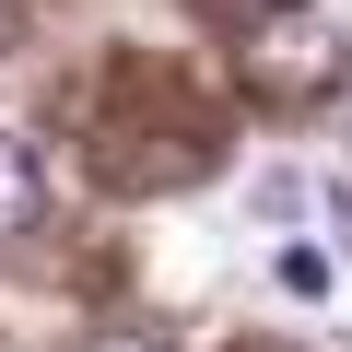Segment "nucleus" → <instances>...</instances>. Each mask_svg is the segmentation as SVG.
Segmentation results:
<instances>
[{"label": "nucleus", "instance_id": "1", "mask_svg": "<svg viewBox=\"0 0 352 352\" xmlns=\"http://www.w3.org/2000/svg\"><path fill=\"white\" fill-rule=\"evenodd\" d=\"M235 71H247V94H258V106H317V94H340V82H352V36H340V24H317L305 0H282V12H247Z\"/></svg>", "mask_w": 352, "mask_h": 352}, {"label": "nucleus", "instance_id": "2", "mask_svg": "<svg viewBox=\"0 0 352 352\" xmlns=\"http://www.w3.org/2000/svg\"><path fill=\"white\" fill-rule=\"evenodd\" d=\"M36 212H47V176H36V153L0 129V247L12 235H36Z\"/></svg>", "mask_w": 352, "mask_h": 352}, {"label": "nucleus", "instance_id": "3", "mask_svg": "<svg viewBox=\"0 0 352 352\" xmlns=\"http://www.w3.org/2000/svg\"><path fill=\"white\" fill-rule=\"evenodd\" d=\"M247 212H258V223H294V212H305V188H294V176H258V188H247Z\"/></svg>", "mask_w": 352, "mask_h": 352}, {"label": "nucleus", "instance_id": "4", "mask_svg": "<svg viewBox=\"0 0 352 352\" xmlns=\"http://www.w3.org/2000/svg\"><path fill=\"white\" fill-rule=\"evenodd\" d=\"M282 294H329V247H282Z\"/></svg>", "mask_w": 352, "mask_h": 352}, {"label": "nucleus", "instance_id": "5", "mask_svg": "<svg viewBox=\"0 0 352 352\" xmlns=\"http://www.w3.org/2000/svg\"><path fill=\"white\" fill-rule=\"evenodd\" d=\"M317 212H329V235H340V258H352V188H340V176L317 188Z\"/></svg>", "mask_w": 352, "mask_h": 352}, {"label": "nucleus", "instance_id": "6", "mask_svg": "<svg viewBox=\"0 0 352 352\" xmlns=\"http://www.w3.org/2000/svg\"><path fill=\"white\" fill-rule=\"evenodd\" d=\"M94 352H164V340H153V329H106Z\"/></svg>", "mask_w": 352, "mask_h": 352}, {"label": "nucleus", "instance_id": "7", "mask_svg": "<svg viewBox=\"0 0 352 352\" xmlns=\"http://www.w3.org/2000/svg\"><path fill=\"white\" fill-rule=\"evenodd\" d=\"M235 352H294V340H235Z\"/></svg>", "mask_w": 352, "mask_h": 352}, {"label": "nucleus", "instance_id": "8", "mask_svg": "<svg viewBox=\"0 0 352 352\" xmlns=\"http://www.w3.org/2000/svg\"><path fill=\"white\" fill-rule=\"evenodd\" d=\"M247 12H282V0H247Z\"/></svg>", "mask_w": 352, "mask_h": 352}]
</instances>
